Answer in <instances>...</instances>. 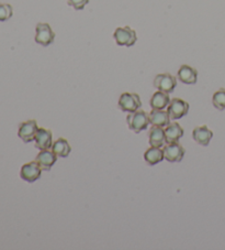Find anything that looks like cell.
<instances>
[{
	"label": "cell",
	"instance_id": "cell-1",
	"mask_svg": "<svg viewBox=\"0 0 225 250\" xmlns=\"http://www.w3.org/2000/svg\"><path fill=\"white\" fill-rule=\"evenodd\" d=\"M127 120H128L129 128L136 133L141 132L143 130H146L147 127H149V125L150 124V116L147 115L144 110H141V109L129 114Z\"/></svg>",
	"mask_w": 225,
	"mask_h": 250
},
{
	"label": "cell",
	"instance_id": "cell-2",
	"mask_svg": "<svg viewBox=\"0 0 225 250\" xmlns=\"http://www.w3.org/2000/svg\"><path fill=\"white\" fill-rule=\"evenodd\" d=\"M142 102L137 94L123 93L119 99V108L124 113H134L141 108Z\"/></svg>",
	"mask_w": 225,
	"mask_h": 250
},
{
	"label": "cell",
	"instance_id": "cell-3",
	"mask_svg": "<svg viewBox=\"0 0 225 250\" xmlns=\"http://www.w3.org/2000/svg\"><path fill=\"white\" fill-rule=\"evenodd\" d=\"M116 44L121 46H132L137 40L136 32L130 27L118 28L113 33Z\"/></svg>",
	"mask_w": 225,
	"mask_h": 250
},
{
	"label": "cell",
	"instance_id": "cell-4",
	"mask_svg": "<svg viewBox=\"0 0 225 250\" xmlns=\"http://www.w3.org/2000/svg\"><path fill=\"white\" fill-rule=\"evenodd\" d=\"M36 32V42L38 44L49 46L54 42L55 33L49 23H38Z\"/></svg>",
	"mask_w": 225,
	"mask_h": 250
},
{
	"label": "cell",
	"instance_id": "cell-5",
	"mask_svg": "<svg viewBox=\"0 0 225 250\" xmlns=\"http://www.w3.org/2000/svg\"><path fill=\"white\" fill-rule=\"evenodd\" d=\"M154 86L161 92L170 94L176 88L177 80L175 76H172L169 73L158 74L154 80Z\"/></svg>",
	"mask_w": 225,
	"mask_h": 250
},
{
	"label": "cell",
	"instance_id": "cell-6",
	"mask_svg": "<svg viewBox=\"0 0 225 250\" xmlns=\"http://www.w3.org/2000/svg\"><path fill=\"white\" fill-rule=\"evenodd\" d=\"M167 111L172 120H178L188 114L189 104L187 102H185L184 99L174 98L172 101H170L169 105H168Z\"/></svg>",
	"mask_w": 225,
	"mask_h": 250
},
{
	"label": "cell",
	"instance_id": "cell-7",
	"mask_svg": "<svg viewBox=\"0 0 225 250\" xmlns=\"http://www.w3.org/2000/svg\"><path fill=\"white\" fill-rule=\"evenodd\" d=\"M41 172L42 169L38 166L37 161H32L29 163H25V165L21 167L20 176L21 179L28 183H34L37 180L41 178Z\"/></svg>",
	"mask_w": 225,
	"mask_h": 250
},
{
	"label": "cell",
	"instance_id": "cell-8",
	"mask_svg": "<svg viewBox=\"0 0 225 250\" xmlns=\"http://www.w3.org/2000/svg\"><path fill=\"white\" fill-rule=\"evenodd\" d=\"M164 157H165L168 162H180L185 157V149L181 146L178 142H171L168 144L165 148L163 149Z\"/></svg>",
	"mask_w": 225,
	"mask_h": 250
},
{
	"label": "cell",
	"instance_id": "cell-9",
	"mask_svg": "<svg viewBox=\"0 0 225 250\" xmlns=\"http://www.w3.org/2000/svg\"><path fill=\"white\" fill-rule=\"evenodd\" d=\"M38 130L36 120H28V122L22 123L19 126L18 136L22 139L23 142H31L36 138L37 132Z\"/></svg>",
	"mask_w": 225,
	"mask_h": 250
},
{
	"label": "cell",
	"instance_id": "cell-10",
	"mask_svg": "<svg viewBox=\"0 0 225 250\" xmlns=\"http://www.w3.org/2000/svg\"><path fill=\"white\" fill-rule=\"evenodd\" d=\"M36 146L40 150H47L53 146V133L45 128H38V130L34 138Z\"/></svg>",
	"mask_w": 225,
	"mask_h": 250
},
{
	"label": "cell",
	"instance_id": "cell-11",
	"mask_svg": "<svg viewBox=\"0 0 225 250\" xmlns=\"http://www.w3.org/2000/svg\"><path fill=\"white\" fill-rule=\"evenodd\" d=\"M56 160H57V156L53 152V150L50 151L47 150H41V152L38 154L36 161L38 163L41 169L43 171H50L52 167L55 165Z\"/></svg>",
	"mask_w": 225,
	"mask_h": 250
},
{
	"label": "cell",
	"instance_id": "cell-12",
	"mask_svg": "<svg viewBox=\"0 0 225 250\" xmlns=\"http://www.w3.org/2000/svg\"><path fill=\"white\" fill-rule=\"evenodd\" d=\"M212 137H213V132H212V130H210V129L206 126L194 128V130L192 132L193 140L196 141L197 144H199L200 146H209Z\"/></svg>",
	"mask_w": 225,
	"mask_h": 250
},
{
	"label": "cell",
	"instance_id": "cell-13",
	"mask_svg": "<svg viewBox=\"0 0 225 250\" xmlns=\"http://www.w3.org/2000/svg\"><path fill=\"white\" fill-rule=\"evenodd\" d=\"M149 116L150 122L153 126L167 127L170 124L169 114H168V111H164L163 109H153Z\"/></svg>",
	"mask_w": 225,
	"mask_h": 250
},
{
	"label": "cell",
	"instance_id": "cell-14",
	"mask_svg": "<svg viewBox=\"0 0 225 250\" xmlns=\"http://www.w3.org/2000/svg\"><path fill=\"white\" fill-rule=\"evenodd\" d=\"M178 79L184 84L193 85L197 83L198 71L189 65H181L178 71Z\"/></svg>",
	"mask_w": 225,
	"mask_h": 250
},
{
	"label": "cell",
	"instance_id": "cell-15",
	"mask_svg": "<svg viewBox=\"0 0 225 250\" xmlns=\"http://www.w3.org/2000/svg\"><path fill=\"white\" fill-rule=\"evenodd\" d=\"M166 142L165 137V130L163 127L153 126L150 130V146H157V148H162Z\"/></svg>",
	"mask_w": 225,
	"mask_h": 250
},
{
	"label": "cell",
	"instance_id": "cell-16",
	"mask_svg": "<svg viewBox=\"0 0 225 250\" xmlns=\"http://www.w3.org/2000/svg\"><path fill=\"white\" fill-rule=\"evenodd\" d=\"M165 130V137L167 144H171V142H178L181 137L184 136V129L180 127L178 123L169 124L166 127Z\"/></svg>",
	"mask_w": 225,
	"mask_h": 250
},
{
	"label": "cell",
	"instance_id": "cell-17",
	"mask_svg": "<svg viewBox=\"0 0 225 250\" xmlns=\"http://www.w3.org/2000/svg\"><path fill=\"white\" fill-rule=\"evenodd\" d=\"M144 159L147 165L153 167L156 166L157 163L162 162L165 157H164V151L161 148L157 146H152V148L147 149L144 153Z\"/></svg>",
	"mask_w": 225,
	"mask_h": 250
},
{
	"label": "cell",
	"instance_id": "cell-18",
	"mask_svg": "<svg viewBox=\"0 0 225 250\" xmlns=\"http://www.w3.org/2000/svg\"><path fill=\"white\" fill-rule=\"evenodd\" d=\"M169 103H170L169 95L167 93L158 90V92L155 93L152 96V98H150V107H152V109H164L169 105Z\"/></svg>",
	"mask_w": 225,
	"mask_h": 250
},
{
	"label": "cell",
	"instance_id": "cell-19",
	"mask_svg": "<svg viewBox=\"0 0 225 250\" xmlns=\"http://www.w3.org/2000/svg\"><path fill=\"white\" fill-rule=\"evenodd\" d=\"M52 150L59 158H66L69 156V153L72 151L71 145L68 144V141L64 138H59L58 140H56L53 146H52Z\"/></svg>",
	"mask_w": 225,
	"mask_h": 250
},
{
	"label": "cell",
	"instance_id": "cell-20",
	"mask_svg": "<svg viewBox=\"0 0 225 250\" xmlns=\"http://www.w3.org/2000/svg\"><path fill=\"white\" fill-rule=\"evenodd\" d=\"M212 103H213V106L216 109L219 110H224L225 109V89L220 88L216 90L213 95V98H212Z\"/></svg>",
	"mask_w": 225,
	"mask_h": 250
},
{
	"label": "cell",
	"instance_id": "cell-21",
	"mask_svg": "<svg viewBox=\"0 0 225 250\" xmlns=\"http://www.w3.org/2000/svg\"><path fill=\"white\" fill-rule=\"evenodd\" d=\"M12 14H14V10H12L10 5L0 2V22L9 20L12 17Z\"/></svg>",
	"mask_w": 225,
	"mask_h": 250
},
{
	"label": "cell",
	"instance_id": "cell-22",
	"mask_svg": "<svg viewBox=\"0 0 225 250\" xmlns=\"http://www.w3.org/2000/svg\"><path fill=\"white\" fill-rule=\"evenodd\" d=\"M89 0H68V5L74 7V9L81 10L86 5H88Z\"/></svg>",
	"mask_w": 225,
	"mask_h": 250
}]
</instances>
